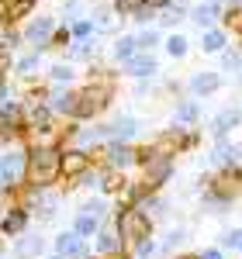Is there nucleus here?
I'll list each match as a JSON object with an SVG mask.
<instances>
[{
	"label": "nucleus",
	"instance_id": "obj_38",
	"mask_svg": "<svg viewBox=\"0 0 242 259\" xmlns=\"http://www.w3.org/2000/svg\"><path fill=\"white\" fill-rule=\"evenodd\" d=\"M228 7H242V0H228Z\"/></svg>",
	"mask_w": 242,
	"mask_h": 259
},
{
	"label": "nucleus",
	"instance_id": "obj_19",
	"mask_svg": "<svg viewBox=\"0 0 242 259\" xmlns=\"http://www.w3.org/2000/svg\"><path fill=\"white\" fill-rule=\"evenodd\" d=\"M166 52H170L173 59H183V56L190 52V41L183 38V35H170V38H166Z\"/></svg>",
	"mask_w": 242,
	"mask_h": 259
},
{
	"label": "nucleus",
	"instance_id": "obj_13",
	"mask_svg": "<svg viewBox=\"0 0 242 259\" xmlns=\"http://www.w3.org/2000/svg\"><path fill=\"white\" fill-rule=\"evenodd\" d=\"M35 11V0H4V18L0 21H21V18H28Z\"/></svg>",
	"mask_w": 242,
	"mask_h": 259
},
{
	"label": "nucleus",
	"instance_id": "obj_28",
	"mask_svg": "<svg viewBox=\"0 0 242 259\" xmlns=\"http://www.w3.org/2000/svg\"><path fill=\"white\" fill-rule=\"evenodd\" d=\"M97 245H101V252H118V235L114 232H104Z\"/></svg>",
	"mask_w": 242,
	"mask_h": 259
},
{
	"label": "nucleus",
	"instance_id": "obj_7",
	"mask_svg": "<svg viewBox=\"0 0 242 259\" xmlns=\"http://www.w3.org/2000/svg\"><path fill=\"white\" fill-rule=\"evenodd\" d=\"M135 132H139V121L132 118V114H121V118H114L107 128H101V135H111L114 142H128Z\"/></svg>",
	"mask_w": 242,
	"mask_h": 259
},
{
	"label": "nucleus",
	"instance_id": "obj_24",
	"mask_svg": "<svg viewBox=\"0 0 242 259\" xmlns=\"http://www.w3.org/2000/svg\"><path fill=\"white\" fill-rule=\"evenodd\" d=\"M97 225H101V218H94V214H87V211H83L80 218H76V232H80V235H94V228H97Z\"/></svg>",
	"mask_w": 242,
	"mask_h": 259
},
{
	"label": "nucleus",
	"instance_id": "obj_2",
	"mask_svg": "<svg viewBox=\"0 0 242 259\" xmlns=\"http://www.w3.org/2000/svg\"><path fill=\"white\" fill-rule=\"evenodd\" d=\"M139 156L145 159V183H149V187H156V183H163V180L170 177V169H173L170 156L152 152V149H145V152H139Z\"/></svg>",
	"mask_w": 242,
	"mask_h": 259
},
{
	"label": "nucleus",
	"instance_id": "obj_5",
	"mask_svg": "<svg viewBox=\"0 0 242 259\" xmlns=\"http://www.w3.org/2000/svg\"><path fill=\"white\" fill-rule=\"evenodd\" d=\"M24 159H28V156H24V149H18V145H14L7 156H0V187H7V183H14V180L21 177V169L28 166Z\"/></svg>",
	"mask_w": 242,
	"mask_h": 259
},
{
	"label": "nucleus",
	"instance_id": "obj_1",
	"mask_svg": "<svg viewBox=\"0 0 242 259\" xmlns=\"http://www.w3.org/2000/svg\"><path fill=\"white\" fill-rule=\"evenodd\" d=\"M24 173H28V180H31L35 187H49V183L62 173V152H56V149H35V152L28 156Z\"/></svg>",
	"mask_w": 242,
	"mask_h": 259
},
{
	"label": "nucleus",
	"instance_id": "obj_26",
	"mask_svg": "<svg viewBox=\"0 0 242 259\" xmlns=\"http://www.w3.org/2000/svg\"><path fill=\"white\" fill-rule=\"evenodd\" d=\"M183 18H187V11H183V7H173V11H166V14L159 18V24L163 28H177Z\"/></svg>",
	"mask_w": 242,
	"mask_h": 259
},
{
	"label": "nucleus",
	"instance_id": "obj_16",
	"mask_svg": "<svg viewBox=\"0 0 242 259\" xmlns=\"http://www.w3.org/2000/svg\"><path fill=\"white\" fill-rule=\"evenodd\" d=\"M111 52H114V59H118V62H128L135 52H139V41H135V35H121V38L114 41Z\"/></svg>",
	"mask_w": 242,
	"mask_h": 259
},
{
	"label": "nucleus",
	"instance_id": "obj_3",
	"mask_svg": "<svg viewBox=\"0 0 242 259\" xmlns=\"http://www.w3.org/2000/svg\"><path fill=\"white\" fill-rule=\"evenodd\" d=\"M56 28H59V24H56V18H31V24L24 28V38H28L42 52V49H49V45H52Z\"/></svg>",
	"mask_w": 242,
	"mask_h": 259
},
{
	"label": "nucleus",
	"instance_id": "obj_35",
	"mask_svg": "<svg viewBox=\"0 0 242 259\" xmlns=\"http://www.w3.org/2000/svg\"><path fill=\"white\" fill-rule=\"evenodd\" d=\"M152 252V242H139V256H149Z\"/></svg>",
	"mask_w": 242,
	"mask_h": 259
},
{
	"label": "nucleus",
	"instance_id": "obj_17",
	"mask_svg": "<svg viewBox=\"0 0 242 259\" xmlns=\"http://www.w3.org/2000/svg\"><path fill=\"white\" fill-rule=\"evenodd\" d=\"M107 159H111V166H118V169H125V166H132V162H135V152H132L128 145H121V142H114V145L107 149Z\"/></svg>",
	"mask_w": 242,
	"mask_h": 259
},
{
	"label": "nucleus",
	"instance_id": "obj_12",
	"mask_svg": "<svg viewBox=\"0 0 242 259\" xmlns=\"http://www.w3.org/2000/svg\"><path fill=\"white\" fill-rule=\"evenodd\" d=\"M56 249H59V256H69V259H83V256H87V245H83L80 232H73V235H59Z\"/></svg>",
	"mask_w": 242,
	"mask_h": 259
},
{
	"label": "nucleus",
	"instance_id": "obj_9",
	"mask_svg": "<svg viewBox=\"0 0 242 259\" xmlns=\"http://www.w3.org/2000/svg\"><path fill=\"white\" fill-rule=\"evenodd\" d=\"M239 121H242V107H239V104H235V107H225V111H218V118L211 121V132H215L218 139H225Z\"/></svg>",
	"mask_w": 242,
	"mask_h": 259
},
{
	"label": "nucleus",
	"instance_id": "obj_18",
	"mask_svg": "<svg viewBox=\"0 0 242 259\" xmlns=\"http://www.w3.org/2000/svg\"><path fill=\"white\" fill-rule=\"evenodd\" d=\"M49 76H52L56 87H69L76 73H73V66H69V62H59V66H52V69H49Z\"/></svg>",
	"mask_w": 242,
	"mask_h": 259
},
{
	"label": "nucleus",
	"instance_id": "obj_27",
	"mask_svg": "<svg viewBox=\"0 0 242 259\" xmlns=\"http://www.w3.org/2000/svg\"><path fill=\"white\" fill-rule=\"evenodd\" d=\"M235 156H239V149H235V145H218L215 162H235Z\"/></svg>",
	"mask_w": 242,
	"mask_h": 259
},
{
	"label": "nucleus",
	"instance_id": "obj_22",
	"mask_svg": "<svg viewBox=\"0 0 242 259\" xmlns=\"http://www.w3.org/2000/svg\"><path fill=\"white\" fill-rule=\"evenodd\" d=\"M69 31H73V38H90L97 28H94V21H90V18H80V21H73Z\"/></svg>",
	"mask_w": 242,
	"mask_h": 259
},
{
	"label": "nucleus",
	"instance_id": "obj_11",
	"mask_svg": "<svg viewBox=\"0 0 242 259\" xmlns=\"http://www.w3.org/2000/svg\"><path fill=\"white\" fill-rule=\"evenodd\" d=\"M87 166H90V156H87L83 149L62 152V173H66V177H80V173H87Z\"/></svg>",
	"mask_w": 242,
	"mask_h": 259
},
{
	"label": "nucleus",
	"instance_id": "obj_29",
	"mask_svg": "<svg viewBox=\"0 0 242 259\" xmlns=\"http://www.w3.org/2000/svg\"><path fill=\"white\" fill-rule=\"evenodd\" d=\"M139 4H142V0H114V11H118V14H125V18H132Z\"/></svg>",
	"mask_w": 242,
	"mask_h": 259
},
{
	"label": "nucleus",
	"instance_id": "obj_10",
	"mask_svg": "<svg viewBox=\"0 0 242 259\" xmlns=\"http://www.w3.org/2000/svg\"><path fill=\"white\" fill-rule=\"evenodd\" d=\"M218 87H222V76H218V73H208V69H204V73H194V76H190V94H194V97H208V94H215Z\"/></svg>",
	"mask_w": 242,
	"mask_h": 259
},
{
	"label": "nucleus",
	"instance_id": "obj_23",
	"mask_svg": "<svg viewBox=\"0 0 242 259\" xmlns=\"http://www.w3.org/2000/svg\"><path fill=\"white\" fill-rule=\"evenodd\" d=\"M24 211H14V214H7V218H4V232H7V235H14V232H21V228H24Z\"/></svg>",
	"mask_w": 242,
	"mask_h": 259
},
{
	"label": "nucleus",
	"instance_id": "obj_15",
	"mask_svg": "<svg viewBox=\"0 0 242 259\" xmlns=\"http://www.w3.org/2000/svg\"><path fill=\"white\" fill-rule=\"evenodd\" d=\"M18 121H21V107L18 104H4L0 107V135H11L18 128Z\"/></svg>",
	"mask_w": 242,
	"mask_h": 259
},
{
	"label": "nucleus",
	"instance_id": "obj_39",
	"mask_svg": "<svg viewBox=\"0 0 242 259\" xmlns=\"http://www.w3.org/2000/svg\"><path fill=\"white\" fill-rule=\"evenodd\" d=\"M183 259H201V256H183Z\"/></svg>",
	"mask_w": 242,
	"mask_h": 259
},
{
	"label": "nucleus",
	"instance_id": "obj_25",
	"mask_svg": "<svg viewBox=\"0 0 242 259\" xmlns=\"http://www.w3.org/2000/svg\"><path fill=\"white\" fill-rule=\"evenodd\" d=\"M177 121H183V124L197 121V104H194V100H187V104H180V107H177Z\"/></svg>",
	"mask_w": 242,
	"mask_h": 259
},
{
	"label": "nucleus",
	"instance_id": "obj_14",
	"mask_svg": "<svg viewBox=\"0 0 242 259\" xmlns=\"http://www.w3.org/2000/svg\"><path fill=\"white\" fill-rule=\"evenodd\" d=\"M225 45H228V35H225L222 28H204V35H201L204 52H225Z\"/></svg>",
	"mask_w": 242,
	"mask_h": 259
},
{
	"label": "nucleus",
	"instance_id": "obj_31",
	"mask_svg": "<svg viewBox=\"0 0 242 259\" xmlns=\"http://www.w3.org/2000/svg\"><path fill=\"white\" fill-rule=\"evenodd\" d=\"M222 245H225V249H239V245H242V228H239V232H228V235H222Z\"/></svg>",
	"mask_w": 242,
	"mask_h": 259
},
{
	"label": "nucleus",
	"instance_id": "obj_41",
	"mask_svg": "<svg viewBox=\"0 0 242 259\" xmlns=\"http://www.w3.org/2000/svg\"><path fill=\"white\" fill-rule=\"evenodd\" d=\"M239 249H242V245H239Z\"/></svg>",
	"mask_w": 242,
	"mask_h": 259
},
{
	"label": "nucleus",
	"instance_id": "obj_37",
	"mask_svg": "<svg viewBox=\"0 0 242 259\" xmlns=\"http://www.w3.org/2000/svg\"><path fill=\"white\" fill-rule=\"evenodd\" d=\"M0 100H7V83H0Z\"/></svg>",
	"mask_w": 242,
	"mask_h": 259
},
{
	"label": "nucleus",
	"instance_id": "obj_40",
	"mask_svg": "<svg viewBox=\"0 0 242 259\" xmlns=\"http://www.w3.org/2000/svg\"><path fill=\"white\" fill-rule=\"evenodd\" d=\"M52 259H59V256H52Z\"/></svg>",
	"mask_w": 242,
	"mask_h": 259
},
{
	"label": "nucleus",
	"instance_id": "obj_34",
	"mask_svg": "<svg viewBox=\"0 0 242 259\" xmlns=\"http://www.w3.org/2000/svg\"><path fill=\"white\" fill-rule=\"evenodd\" d=\"M142 4H149V7H156V11H159V7H170L173 0H142Z\"/></svg>",
	"mask_w": 242,
	"mask_h": 259
},
{
	"label": "nucleus",
	"instance_id": "obj_36",
	"mask_svg": "<svg viewBox=\"0 0 242 259\" xmlns=\"http://www.w3.org/2000/svg\"><path fill=\"white\" fill-rule=\"evenodd\" d=\"M201 259H222V252H218V249H208V252H204Z\"/></svg>",
	"mask_w": 242,
	"mask_h": 259
},
{
	"label": "nucleus",
	"instance_id": "obj_20",
	"mask_svg": "<svg viewBox=\"0 0 242 259\" xmlns=\"http://www.w3.org/2000/svg\"><path fill=\"white\" fill-rule=\"evenodd\" d=\"M135 41H139V52H152V49L159 45V31H156V28H145V31L135 35Z\"/></svg>",
	"mask_w": 242,
	"mask_h": 259
},
{
	"label": "nucleus",
	"instance_id": "obj_21",
	"mask_svg": "<svg viewBox=\"0 0 242 259\" xmlns=\"http://www.w3.org/2000/svg\"><path fill=\"white\" fill-rule=\"evenodd\" d=\"M114 14H118V11H107V7H101V11L94 14V28H97V31H111V24H114Z\"/></svg>",
	"mask_w": 242,
	"mask_h": 259
},
{
	"label": "nucleus",
	"instance_id": "obj_32",
	"mask_svg": "<svg viewBox=\"0 0 242 259\" xmlns=\"http://www.w3.org/2000/svg\"><path fill=\"white\" fill-rule=\"evenodd\" d=\"M222 62H225V69H239L242 56H239V52H222Z\"/></svg>",
	"mask_w": 242,
	"mask_h": 259
},
{
	"label": "nucleus",
	"instance_id": "obj_33",
	"mask_svg": "<svg viewBox=\"0 0 242 259\" xmlns=\"http://www.w3.org/2000/svg\"><path fill=\"white\" fill-rule=\"evenodd\" d=\"M73 135H76V145H90V142L97 139L101 132H73Z\"/></svg>",
	"mask_w": 242,
	"mask_h": 259
},
{
	"label": "nucleus",
	"instance_id": "obj_8",
	"mask_svg": "<svg viewBox=\"0 0 242 259\" xmlns=\"http://www.w3.org/2000/svg\"><path fill=\"white\" fill-rule=\"evenodd\" d=\"M218 14H222V4H218V0H204V4H197L187 18L194 21V24H201V31H204V28H215Z\"/></svg>",
	"mask_w": 242,
	"mask_h": 259
},
{
	"label": "nucleus",
	"instance_id": "obj_6",
	"mask_svg": "<svg viewBox=\"0 0 242 259\" xmlns=\"http://www.w3.org/2000/svg\"><path fill=\"white\" fill-rule=\"evenodd\" d=\"M125 69H128V76H139V80L159 73V66H156V56H152V52H135L132 59L125 62Z\"/></svg>",
	"mask_w": 242,
	"mask_h": 259
},
{
	"label": "nucleus",
	"instance_id": "obj_30",
	"mask_svg": "<svg viewBox=\"0 0 242 259\" xmlns=\"http://www.w3.org/2000/svg\"><path fill=\"white\" fill-rule=\"evenodd\" d=\"M35 66H38V49H35V52H31V56H24V59L18 62V73H31V69H35Z\"/></svg>",
	"mask_w": 242,
	"mask_h": 259
},
{
	"label": "nucleus",
	"instance_id": "obj_4",
	"mask_svg": "<svg viewBox=\"0 0 242 259\" xmlns=\"http://www.w3.org/2000/svg\"><path fill=\"white\" fill-rule=\"evenodd\" d=\"M121 239H128L132 245H139L142 239H149V218L142 211H125L121 214Z\"/></svg>",
	"mask_w": 242,
	"mask_h": 259
}]
</instances>
